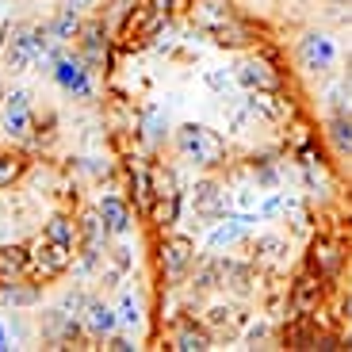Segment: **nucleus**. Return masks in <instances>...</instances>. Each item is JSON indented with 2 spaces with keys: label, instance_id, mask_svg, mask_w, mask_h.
<instances>
[{
  "label": "nucleus",
  "instance_id": "f257e3e1",
  "mask_svg": "<svg viewBox=\"0 0 352 352\" xmlns=\"http://www.w3.org/2000/svg\"><path fill=\"white\" fill-rule=\"evenodd\" d=\"M188 12H192V23L203 35H211L226 50H245L261 38V31L238 16V8L230 0H188Z\"/></svg>",
  "mask_w": 352,
  "mask_h": 352
},
{
  "label": "nucleus",
  "instance_id": "f03ea898",
  "mask_svg": "<svg viewBox=\"0 0 352 352\" xmlns=\"http://www.w3.org/2000/svg\"><path fill=\"white\" fill-rule=\"evenodd\" d=\"M173 142H176V150H180V157H188L199 168L226 165V138H222L219 131H211V126L184 123V126H176Z\"/></svg>",
  "mask_w": 352,
  "mask_h": 352
},
{
  "label": "nucleus",
  "instance_id": "7ed1b4c3",
  "mask_svg": "<svg viewBox=\"0 0 352 352\" xmlns=\"http://www.w3.org/2000/svg\"><path fill=\"white\" fill-rule=\"evenodd\" d=\"M195 268V241L184 238V234H165L157 241V272L165 280V287H176L184 283Z\"/></svg>",
  "mask_w": 352,
  "mask_h": 352
},
{
  "label": "nucleus",
  "instance_id": "20e7f679",
  "mask_svg": "<svg viewBox=\"0 0 352 352\" xmlns=\"http://www.w3.org/2000/svg\"><path fill=\"white\" fill-rule=\"evenodd\" d=\"M50 73H54V80H58V88H62L65 96H73V100H92L96 96L92 69L80 62V54H73L69 46H62V50L50 58Z\"/></svg>",
  "mask_w": 352,
  "mask_h": 352
},
{
  "label": "nucleus",
  "instance_id": "39448f33",
  "mask_svg": "<svg viewBox=\"0 0 352 352\" xmlns=\"http://www.w3.org/2000/svg\"><path fill=\"white\" fill-rule=\"evenodd\" d=\"M27 253H31V280H38V283H50L58 276H65L73 264V245L50 241L43 234H38L35 245H27Z\"/></svg>",
  "mask_w": 352,
  "mask_h": 352
},
{
  "label": "nucleus",
  "instance_id": "423d86ee",
  "mask_svg": "<svg viewBox=\"0 0 352 352\" xmlns=\"http://www.w3.org/2000/svg\"><path fill=\"white\" fill-rule=\"evenodd\" d=\"M77 54L88 69H111V31L104 19H80L77 31Z\"/></svg>",
  "mask_w": 352,
  "mask_h": 352
},
{
  "label": "nucleus",
  "instance_id": "0eeeda50",
  "mask_svg": "<svg viewBox=\"0 0 352 352\" xmlns=\"http://www.w3.org/2000/svg\"><path fill=\"white\" fill-rule=\"evenodd\" d=\"M165 23H168V19L157 16V12L142 0L138 8L126 12L123 27H119V46H123V50H142L146 43H153V38L161 35V27H165Z\"/></svg>",
  "mask_w": 352,
  "mask_h": 352
},
{
  "label": "nucleus",
  "instance_id": "6e6552de",
  "mask_svg": "<svg viewBox=\"0 0 352 352\" xmlns=\"http://www.w3.org/2000/svg\"><path fill=\"white\" fill-rule=\"evenodd\" d=\"M234 80L245 92H280L283 88V73L268 54H249V58H241L238 69H234Z\"/></svg>",
  "mask_w": 352,
  "mask_h": 352
},
{
  "label": "nucleus",
  "instance_id": "1a4fd4ad",
  "mask_svg": "<svg viewBox=\"0 0 352 352\" xmlns=\"http://www.w3.org/2000/svg\"><path fill=\"white\" fill-rule=\"evenodd\" d=\"M307 272L318 276V280H341L344 272V241L329 238V234H318L310 238V249H307Z\"/></svg>",
  "mask_w": 352,
  "mask_h": 352
},
{
  "label": "nucleus",
  "instance_id": "9d476101",
  "mask_svg": "<svg viewBox=\"0 0 352 352\" xmlns=\"http://www.w3.org/2000/svg\"><path fill=\"white\" fill-rule=\"evenodd\" d=\"M0 126H4V134H8L12 142H27L31 138V131H35V107H31V92H23V88H16V92H4V100H0Z\"/></svg>",
  "mask_w": 352,
  "mask_h": 352
},
{
  "label": "nucleus",
  "instance_id": "9b49d317",
  "mask_svg": "<svg viewBox=\"0 0 352 352\" xmlns=\"http://www.w3.org/2000/svg\"><path fill=\"white\" fill-rule=\"evenodd\" d=\"M295 58H299V65L310 73V77H326V73H333V65H337V43L326 35V31H307V35L299 38Z\"/></svg>",
  "mask_w": 352,
  "mask_h": 352
},
{
  "label": "nucleus",
  "instance_id": "f8f14e48",
  "mask_svg": "<svg viewBox=\"0 0 352 352\" xmlns=\"http://www.w3.org/2000/svg\"><path fill=\"white\" fill-rule=\"evenodd\" d=\"M107 238H111V234L104 230V222H100L96 211L80 214V222H77V245H80V256H85L88 268H92L100 256H107Z\"/></svg>",
  "mask_w": 352,
  "mask_h": 352
},
{
  "label": "nucleus",
  "instance_id": "ddd939ff",
  "mask_svg": "<svg viewBox=\"0 0 352 352\" xmlns=\"http://www.w3.org/2000/svg\"><path fill=\"white\" fill-rule=\"evenodd\" d=\"M326 287H329L326 280L302 272L299 280L291 283V314H318L326 307Z\"/></svg>",
  "mask_w": 352,
  "mask_h": 352
},
{
  "label": "nucleus",
  "instance_id": "4468645a",
  "mask_svg": "<svg viewBox=\"0 0 352 352\" xmlns=\"http://www.w3.org/2000/svg\"><path fill=\"white\" fill-rule=\"evenodd\" d=\"M168 349L173 352H207V349H214V341H211V333H207L203 322H195V318H176L173 333H168Z\"/></svg>",
  "mask_w": 352,
  "mask_h": 352
},
{
  "label": "nucleus",
  "instance_id": "2eb2a0df",
  "mask_svg": "<svg viewBox=\"0 0 352 352\" xmlns=\"http://www.w3.org/2000/svg\"><path fill=\"white\" fill-rule=\"evenodd\" d=\"M96 214H100V222H104V230L111 238H123L134 226V207L123 195H104V199L96 203Z\"/></svg>",
  "mask_w": 352,
  "mask_h": 352
},
{
  "label": "nucleus",
  "instance_id": "dca6fc26",
  "mask_svg": "<svg viewBox=\"0 0 352 352\" xmlns=\"http://www.w3.org/2000/svg\"><path fill=\"white\" fill-rule=\"evenodd\" d=\"M43 337L54 344V349H62V344H73L80 337V322L69 314L65 307L58 310H46L43 314Z\"/></svg>",
  "mask_w": 352,
  "mask_h": 352
},
{
  "label": "nucleus",
  "instance_id": "f3484780",
  "mask_svg": "<svg viewBox=\"0 0 352 352\" xmlns=\"http://www.w3.org/2000/svg\"><path fill=\"white\" fill-rule=\"evenodd\" d=\"M80 326H85L88 337H100L104 341L107 333H115L119 318H115V310L104 299H85V307H80Z\"/></svg>",
  "mask_w": 352,
  "mask_h": 352
},
{
  "label": "nucleus",
  "instance_id": "a211bd4d",
  "mask_svg": "<svg viewBox=\"0 0 352 352\" xmlns=\"http://www.w3.org/2000/svg\"><path fill=\"white\" fill-rule=\"evenodd\" d=\"M192 207H195V214H199V219L214 222V219H222V214H226V192H222L214 180H199V184L192 188Z\"/></svg>",
  "mask_w": 352,
  "mask_h": 352
},
{
  "label": "nucleus",
  "instance_id": "6ab92c4d",
  "mask_svg": "<svg viewBox=\"0 0 352 352\" xmlns=\"http://www.w3.org/2000/svg\"><path fill=\"white\" fill-rule=\"evenodd\" d=\"M16 280H31V253L27 245H0V287Z\"/></svg>",
  "mask_w": 352,
  "mask_h": 352
},
{
  "label": "nucleus",
  "instance_id": "aec40b11",
  "mask_svg": "<svg viewBox=\"0 0 352 352\" xmlns=\"http://www.w3.org/2000/svg\"><path fill=\"white\" fill-rule=\"evenodd\" d=\"M245 107H249V115L268 119V123H283V119H291V104L280 96V92H249Z\"/></svg>",
  "mask_w": 352,
  "mask_h": 352
},
{
  "label": "nucleus",
  "instance_id": "412c9836",
  "mask_svg": "<svg viewBox=\"0 0 352 352\" xmlns=\"http://www.w3.org/2000/svg\"><path fill=\"white\" fill-rule=\"evenodd\" d=\"M77 31H80V12H73V8H58L54 19L46 23V35L58 46H69L73 38H77Z\"/></svg>",
  "mask_w": 352,
  "mask_h": 352
},
{
  "label": "nucleus",
  "instance_id": "4be33fe9",
  "mask_svg": "<svg viewBox=\"0 0 352 352\" xmlns=\"http://www.w3.org/2000/svg\"><path fill=\"white\" fill-rule=\"evenodd\" d=\"M43 299V283L38 280H16V283H8V287H0V302L4 307H35V302Z\"/></svg>",
  "mask_w": 352,
  "mask_h": 352
},
{
  "label": "nucleus",
  "instance_id": "5701e85b",
  "mask_svg": "<svg viewBox=\"0 0 352 352\" xmlns=\"http://www.w3.org/2000/svg\"><path fill=\"white\" fill-rule=\"evenodd\" d=\"M326 138L333 142V150L341 153V157H349V153H352V119H349V111H333V115H329Z\"/></svg>",
  "mask_w": 352,
  "mask_h": 352
},
{
  "label": "nucleus",
  "instance_id": "b1692460",
  "mask_svg": "<svg viewBox=\"0 0 352 352\" xmlns=\"http://www.w3.org/2000/svg\"><path fill=\"white\" fill-rule=\"evenodd\" d=\"M27 165H31V161H27L23 153L0 150V192H4V188H12V184H19V180H23V173H27Z\"/></svg>",
  "mask_w": 352,
  "mask_h": 352
},
{
  "label": "nucleus",
  "instance_id": "393cba45",
  "mask_svg": "<svg viewBox=\"0 0 352 352\" xmlns=\"http://www.w3.org/2000/svg\"><path fill=\"white\" fill-rule=\"evenodd\" d=\"M43 238L50 241H62V245H77V222L69 219V214H50V219L43 222Z\"/></svg>",
  "mask_w": 352,
  "mask_h": 352
},
{
  "label": "nucleus",
  "instance_id": "a878e982",
  "mask_svg": "<svg viewBox=\"0 0 352 352\" xmlns=\"http://www.w3.org/2000/svg\"><path fill=\"white\" fill-rule=\"evenodd\" d=\"M150 188H153V199H180L176 173L165 165H150Z\"/></svg>",
  "mask_w": 352,
  "mask_h": 352
},
{
  "label": "nucleus",
  "instance_id": "bb28decb",
  "mask_svg": "<svg viewBox=\"0 0 352 352\" xmlns=\"http://www.w3.org/2000/svg\"><path fill=\"white\" fill-rule=\"evenodd\" d=\"M283 253H287V241L276 238V234H264V238H256V241H253V256H256V264H280V261H283Z\"/></svg>",
  "mask_w": 352,
  "mask_h": 352
},
{
  "label": "nucleus",
  "instance_id": "cd10ccee",
  "mask_svg": "<svg viewBox=\"0 0 352 352\" xmlns=\"http://www.w3.org/2000/svg\"><path fill=\"white\" fill-rule=\"evenodd\" d=\"M176 214H180V199H153L150 211H146V219H150L157 230H173Z\"/></svg>",
  "mask_w": 352,
  "mask_h": 352
},
{
  "label": "nucleus",
  "instance_id": "c85d7f7f",
  "mask_svg": "<svg viewBox=\"0 0 352 352\" xmlns=\"http://www.w3.org/2000/svg\"><path fill=\"white\" fill-rule=\"evenodd\" d=\"M142 138L150 142V146H157V142L165 138V123H161L157 111H146V115H142Z\"/></svg>",
  "mask_w": 352,
  "mask_h": 352
},
{
  "label": "nucleus",
  "instance_id": "c756f323",
  "mask_svg": "<svg viewBox=\"0 0 352 352\" xmlns=\"http://www.w3.org/2000/svg\"><path fill=\"white\" fill-rule=\"evenodd\" d=\"M115 318H119V322H123L126 329H138V326H142V307L134 302V295H126L123 307L115 310Z\"/></svg>",
  "mask_w": 352,
  "mask_h": 352
},
{
  "label": "nucleus",
  "instance_id": "7c9ffc66",
  "mask_svg": "<svg viewBox=\"0 0 352 352\" xmlns=\"http://www.w3.org/2000/svg\"><path fill=\"white\" fill-rule=\"evenodd\" d=\"M241 234H245V230H241V219L234 222V226H219L211 234V249H222V245H234V241L241 238Z\"/></svg>",
  "mask_w": 352,
  "mask_h": 352
},
{
  "label": "nucleus",
  "instance_id": "2f4dec72",
  "mask_svg": "<svg viewBox=\"0 0 352 352\" xmlns=\"http://www.w3.org/2000/svg\"><path fill=\"white\" fill-rule=\"evenodd\" d=\"M146 4H150V8L157 12V16L173 19L176 12H180V8H184V4H188V0H146Z\"/></svg>",
  "mask_w": 352,
  "mask_h": 352
},
{
  "label": "nucleus",
  "instance_id": "473e14b6",
  "mask_svg": "<svg viewBox=\"0 0 352 352\" xmlns=\"http://www.w3.org/2000/svg\"><path fill=\"white\" fill-rule=\"evenodd\" d=\"M107 349H111V352H131V349H138V344H134L131 337H115V333H107Z\"/></svg>",
  "mask_w": 352,
  "mask_h": 352
},
{
  "label": "nucleus",
  "instance_id": "72a5a7b5",
  "mask_svg": "<svg viewBox=\"0 0 352 352\" xmlns=\"http://www.w3.org/2000/svg\"><path fill=\"white\" fill-rule=\"evenodd\" d=\"M207 85H211L214 92H226L230 77H226V73H222V69H211V73H207Z\"/></svg>",
  "mask_w": 352,
  "mask_h": 352
},
{
  "label": "nucleus",
  "instance_id": "f704fd0d",
  "mask_svg": "<svg viewBox=\"0 0 352 352\" xmlns=\"http://www.w3.org/2000/svg\"><path fill=\"white\" fill-rule=\"evenodd\" d=\"M230 314H234L230 307H214L211 310V322H214V326H222V322H230Z\"/></svg>",
  "mask_w": 352,
  "mask_h": 352
},
{
  "label": "nucleus",
  "instance_id": "c9c22d12",
  "mask_svg": "<svg viewBox=\"0 0 352 352\" xmlns=\"http://www.w3.org/2000/svg\"><path fill=\"white\" fill-rule=\"evenodd\" d=\"M96 0H62V8H73V12H85V8H92Z\"/></svg>",
  "mask_w": 352,
  "mask_h": 352
},
{
  "label": "nucleus",
  "instance_id": "e433bc0d",
  "mask_svg": "<svg viewBox=\"0 0 352 352\" xmlns=\"http://www.w3.org/2000/svg\"><path fill=\"white\" fill-rule=\"evenodd\" d=\"M8 27H12V23H8L4 16H0V50H4V38H8Z\"/></svg>",
  "mask_w": 352,
  "mask_h": 352
},
{
  "label": "nucleus",
  "instance_id": "4c0bfd02",
  "mask_svg": "<svg viewBox=\"0 0 352 352\" xmlns=\"http://www.w3.org/2000/svg\"><path fill=\"white\" fill-rule=\"evenodd\" d=\"M0 349H4V329H0Z\"/></svg>",
  "mask_w": 352,
  "mask_h": 352
},
{
  "label": "nucleus",
  "instance_id": "58836bf2",
  "mask_svg": "<svg viewBox=\"0 0 352 352\" xmlns=\"http://www.w3.org/2000/svg\"><path fill=\"white\" fill-rule=\"evenodd\" d=\"M0 100H4V80H0Z\"/></svg>",
  "mask_w": 352,
  "mask_h": 352
}]
</instances>
